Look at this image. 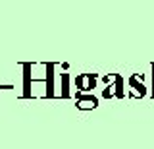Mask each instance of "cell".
<instances>
[{
	"instance_id": "1",
	"label": "cell",
	"mask_w": 154,
	"mask_h": 149,
	"mask_svg": "<svg viewBox=\"0 0 154 149\" xmlns=\"http://www.w3.org/2000/svg\"><path fill=\"white\" fill-rule=\"evenodd\" d=\"M73 83H75L77 93H91L96 87V76L94 74H77Z\"/></svg>"
},
{
	"instance_id": "2",
	"label": "cell",
	"mask_w": 154,
	"mask_h": 149,
	"mask_svg": "<svg viewBox=\"0 0 154 149\" xmlns=\"http://www.w3.org/2000/svg\"><path fill=\"white\" fill-rule=\"evenodd\" d=\"M129 93H127V97H135V99H141L146 95V87H144V83H143V76L141 74H133L131 78H129Z\"/></svg>"
},
{
	"instance_id": "3",
	"label": "cell",
	"mask_w": 154,
	"mask_h": 149,
	"mask_svg": "<svg viewBox=\"0 0 154 149\" xmlns=\"http://www.w3.org/2000/svg\"><path fill=\"white\" fill-rule=\"evenodd\" d=\"M75 105L79 110H93L98 107V99L93 93H75Z\"/></svg>"
},
{
	"instance_id": "4",
	"label": "cell",
	"mask_w": 154,
	"mask_h": 149,
	"mask_svg": "<svg viewBox=\"0 0 154 149\" xmlns=\"http://www.w3.org/2000/svg\"><path fill=\"white\" fill-rule=\"evenodd\" d=\"M23 68V97L29 99L31 97V62L21 64Z\"/></svg>"
},
{
	"instance_id": "5",
	"label": "cell",
	"mask_w": 154,
	"mask_h": 149,
	"mask_svg": "<svg viewBox=\"0 0 154 149\" xmlns=\"http://www.w3.org/2000/svg\"><path fill=\"white\" fill-rule=\"evenodd\" d=\"M54 68L56 64H52V62L46 64V99L54 97Z\"/></svg>"
},
{
	"instance_id": "6",
	"label": "cell",
	"mask_w": 154,
	"mask_h": 149,
	"mask_svg": "<svg viewBox=\"0 0 154 149\" xmlns=\"http://www.w3.org/2000/svg\"><path fill=\"white\" fill-rule=\"evenodd\" d=\"M60 83H62V99H67L69 97V74L64 72V74H60Z\"/></svg>"
},
{
	"instance_id": "7",
	"label": "cell",
	"mask_w": 154,
	"mask_h": 149,
	"mask_svg": "<svg viewBox=\"0 0 154 149\" xmlns=\"http://www.w3.org/2000/svg\"><path fill=\"white\" fill-rule=\"evenodd\" d=\"M114 87H116V99H123V97H127V91L123 89V78H122L119 74H118V79H116Z\"/></svg>"
},
{
	"instance_id": "8",
	"label": "cell",
	"mask_w": 154,
	"mask_h": 149,
	"mask_svg": "<svg viewBox=\"0 0 154 149\" xmlns=\"http://www.w3.org/2000/svg\"><path fill=\"white\" fill-rule=\"evenodd\" d=\"M102 97H104V99L116 97V87H114V85H106V87L102 89Z\"/></svg>"
},
{
	"instance_id": "9",
	"label": "cell",
	"mask_w": 154,
	"mask_h": 149,
	"mask_svg": "<svg viewBox=\"0 0 154 149\" xmlns=\"http://www.w3.org/2000/svg\"><path fill=\"white\" fill-rule=\"evenodd\" d=\"M150 70H152V97H154V64L150 66Z\"/></svg>"
}]
</instances>
